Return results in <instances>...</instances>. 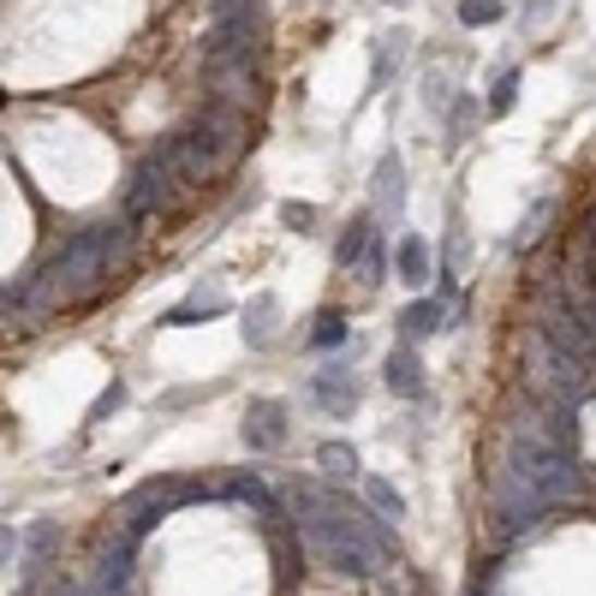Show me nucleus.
<instances>
[{
	"label": "nucleus",
	"instance_id": "obj_1",
	"mask_svg": "<svg viewBox=\"0 0 596 596\" xmlns=\"http://www.w3.org/2000/svg\"><path fill=\"white\" fill-rule=\"evenodd\" d=\"M299 537L311 543V555H316V561H328L335 573L370 579V573H382V567H388V543L376 537V531L364 525V519L352 513L340 496H323V501L304 496L299 501Z\"/></svg>",
	"mask_w": 596,
	"mask_h": 596
},
{
	"label": "nucleus",
	"instance_id": "obj_2",
	"mask_svg": "<svg viewBox=\"0 0 596 596\" xmlns=\"http://www.w3.org/2000/svg\"><path fill=\"white\" fill-rule=\"evenodd\" d=\"M120 257H125V227L120 221H90L54 251L48 275H54L60 287H84V281H101Z\"/></svg>",
	"mask_w": 596,
	"mask_h": 596
},
{
	"label": "nucleus",
	"instance_id": "obj_3",
	"mask_svg": "<svg viewBox=\"0 0 596 596\" xmlns=\"http://www.w3.org/2000/svg\"><path fill=\"white\" fill-rule=\"evenodd\" d=\"M173 185H180V173H173V161L161 156V144H156L144 161H137V173H132V215L168 209V203H173Z\"/></svg>",
	"mask_w": 596,
	"mask_h": 596
},
{
	"label": "nucleus",
	"instance_id": "obj_4",
	"mask_svg": "<svg viewBox=\"0 0 596 596\" xmlns=\"http://www.w3.org/2000/svg\"><path fill=\"white\" fill-rule=\"evenodd\" d=\"M132 549H137V543L120 537L113 549L96 555V579H90L96 596H125V591H132Z\"/></svg>",
	"mask_w": 596,
	"mask_h": 596
},
{
	"label": "nucleus",
	"instance_id": "obj_5",
	"mask_svg": "<svg viewBox=\"0 0 596 596\" xmlns=\"http://www.w3.org/2000/svg\"><path fill=\"white\" fill-rule=\"evenodd\" d=\"M281 441H287V405L281 400H257L245 412V448L269 453V448H281Z\"/></svg>",
	"mask_w": 596,
	"mask_h": 596
},
{
	"label": "nucleus",
	"instance_id": "obj_6",
	"mask_svg": "<svg viewBox=\"0 0 596 596\" xmlns=\"http://www.w3.org/2000/svg\"><path fill=\"white\" fill-rule=\"evenodd\" d=\"M311 394H316V405L323 412H335V417H346L352 405H358V382H352L340 364H328V370H316V382H311Z\"/></svg>",
	"mask_w": 596,
	"mask_h": 596
},
{
	"label": "nucleus",
	"instance_id": "obj_7",
	"mask_svg": "<svg viewBox=\"0 0 596 596\" xmlns=\"http://www.w3.org/2000/svg\"><path fill=\"white\" fill-rule=\"evenodd\" d=\"M382 382H388V394H400V400H417V394H424V364H417V352H412V346L388 352Z\"/></svg>",
	"mask_w": 596,
	"mask_h": 596
},
{
	"label": "nucleus",
	"instance_id": "obj_8",
	"mask_svg": "<svg viewBox=\"0 0 596 596\" xmlns=\"http://www.w3.org/2000/svg\"><path fill=\"white\" fill-rule=\"evenodd\" d=\"M370 245H376V227L364 221H346V233H340V245H335V257H340V269H358L364 257H370Z\"/></svg>",
	"mask_w": 596,
	"mask_h": 596
},
{
	"label": "nucleus",
	"instance_id": "obj_9",
	"mask_svg": "<svg viewBox=\"0 0 596 596\" xmlns=\"http://www.w3.org/2000/svg\"><path fill=\"white\" fill-rule=\"evenodd\" d=\"M394 263H400V281L405 287H424L429 281V245H424V239H400Z\"/></svg>",
	"mask_w": 596,
	"mask_h": 596
},
{
	"label": "nucleus",
	"instance_id": "obj_10",
	"mask_svg": "<svg viewBox=\"0 0 596 596\" xmlns=\"http://www.w3.org/2000/svg\"><path fill=\"white\" fill-rule=\"evenodd\" d=\"M364 501H370L388 525H400V519H405V501H400V489L388 484V477H364Z\"/></svg>",
	"mask_w": 596,
	"mask_h": 596
},
{
	"label": "nucleus",
	"instance_id": "obj_11",
	"mask_svg": "<svg viewBox=\"0 0 596 596\" xmlns=\"http://www.w3.org/2000/svg\"><path fill=\"white\" fill-rule=\"evenodd\" d=\"M405 168H400V156H394V149H388V156L382 161H376V197H382V203H394V209H400V197H405Z\"/></svg>",
	"mask_w": 596,
	"mask_h": 596
},
{
	"label": "nucleus",
	"instance_id": "obj_12",
	"mask_svg": "<svg viewBox=\"0 0 596 596\" xmlns=\"http://www.w3.org/2000/svg\"><path fill=\"white\" fill-rule=\"evenodd\" d=\"M197 311H203V316L227 311V293H221V287H209V293H203V287H197V293H192V304H180V311H173L168 323H173V328H185V323H197Z\"/></svg>",
	"mask_w": 596,
	"mask_h": 596
},
{
	"label": "nucleus",
	"instance_id": "obj_13",
	"mask_svg": "<svg viewBox=\"0 0 596 596\" xmlns=\"http://www.w3.org/2000/svg\"><path fill=\"white\" fill-rule=\"evenodd\" d=\"M269 335H275V293H257V299H251V311H245V340H257V346H263Z\"/></svg>",
	"mask_w": 596,
	"mask_h": 596
},
{
	"label": "nucleus",
	"instance_id": "obj_14",
	"mask_svg": "<svg viewBox=\"0 0 596 596\" xmlns=\"http://www.w3.org/2000/svg\"><path fill=\"white\" fill-rule=\"evenodd\" d=\"M441 316H448V311H441V299H424V304H412V311L400 316V328L417 340V335H436V328H441Z\"/></svg>",
	"mask_w": 596,
	"mask_h": 596
},
{
	"label": "nucleus",
	"instance_id": "obj_15",
	"mask_svg": "<svg viewBox=\"0 0 596 596\" xmlns=\"http://www.w3.org/2000/svg\"><path fill=\"white\" fill-rule=\"evenodd\" d=\"M316 465H323L328 477H352V472H358V453H352V441H323Z\"/></svg>",
	"mask_w": 596,
	"mask_h": 596
},
{
	"label": "nucleus",
	"instance_id": "obj_16",
	"mask_svg": "<svg viewBox=\"0 0 596 596\" xmlns=\"http://www.w3.org/2000/svg\"><path fill=\"white\" fill-rule=\"evenodd\" d=\"M54 537H60V531L48 525V519H42V525H31V537H24V543H31V561H24V573H36V567H42V555L54 549Z\"/></svg>",
	"mask_w": 596,
	"mask_h": 596
},
{
	"label": "nucleus",
	"instance_id": "obj_17",
	"mask_svg": "<svg viewBox=\"0 0 596 596\" xmlns=\"http://www.w3.org/2000/svg\"><path fill=\"white\" fill-rule=\"evenodd\" d=\"M233 496H239V501H251V507H257V513H275L269 489H263L257 477H233Z\"/></svg>",
	"mask_w": 596,
	"mask_h": 596
},
{
	"label": "nucleus",
	"instance_id": "obj_18",
	"mask_svg": "<svg viewBox=\"0 0 596 596\" xmlns=\"http://www.w3.org/2000/svg\"><path fill=\"white\" fill-rule=\"evenodd\" d=\"M501 0H460V24H496Z\"/></svg>",
	"mask_w": 596,
	"mask_h": 596
},
{
	"label": "nucleus",
	"instance_id": "obj_19",
	"mask_svg": "<svg viewBox=\"0 0 596 596\" xmlns=\"http://www.w3.org/2000/svg\"><path fill=\"white\" fill-rule=\"evenodd\" d=\"M513 96H519V72H501L496 96H489V113H507V108H513Z\"/></svg>",
	"mask_w": 596,
	"mask_h": 596
},
{
	"label": "nucleus",
	"instance_id": "obj_20",
	"mask_svg": "<svg viewBox=\"0 0 596 596\" xmlns=\"http://www.w3.org/2000/svg\"><path fill=\"white\" fill-rule=\"evenodd\" d=\"M316 323H323V328H316V346H340V335H346V328H340V316H335V311H323Z\"/></svg>",
	"mask_w": 596,
	"mask_h": 596
},
{
	"label": "nucleus",
	"instance_id": "obj_21",
	"mask_svg": "<svg viewBox=\"0 0 596 596\" xmlns=\"http://www.w3.org/2000/svg\"><path fill=\"white\" fill-rule=\"evenodd\" d=\"M281 221H287V227H299V233H304V227L316 221V209H311V203H281Z\"/></svg>",
	"mask_w": 596,
	"mask_h": 596
},
{
	"label": "nucleus",
	"instance_id": "obj_22",
	"mask_svg": "<svg viewBox=\"0 0 596 596\" xmlns=\"http://www.w3.org/2000/svg\"><path fill=\"white\" fill-rule=\"evenodd\" d=\"M120 400H125V388H108V394L96 400V417H108V412H113V405H120Z\"/></svg>",
	"mask_w": 596,
	"mask_h": 596
},
{
	"label": "nucleus",
	"instance_id": "obj_23",
	"mask_svg": "<svg viewBox=\"0 0 596 596\" xmlns=\"http://www.w3.org/2000/svg\"><path fill=\"white\" fill-rule=\"evenodd\" d=\"M60 596H96L90 585H66V591H60Z\"/></svg>",
	"mask_w": 596,
	"mask_h": 596
},
{
	"label": "nucleus",
	"instance_id": "obj_24",
	"mask_svg": "<svg viewBox=\"0 0 596 596\" xmlns=\"http://www.w3.org/2000/svg\"><path fill=\"white\" fill-rule=\"evenodd\" d=\"M591 245H596V221H591Z\"/></svg>",
	"mask_w": 596,
	"mask_h": 596
}]
</instances>
